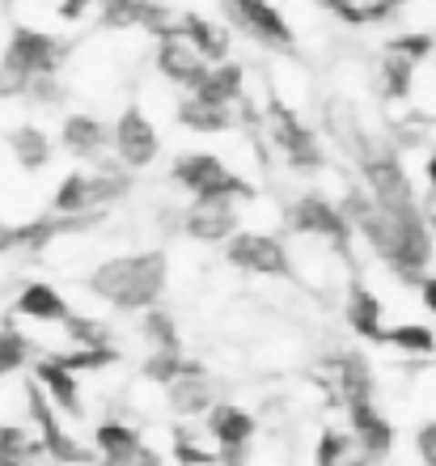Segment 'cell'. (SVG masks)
I'll return each mask as SVG.
<instances>
[{
	"instance_id": "41",
	"label": "cell",
	"mask_w": 436,
	"mask_h": 466,
	"mask_svg": "<svg viewBox=\"0 0 436 466\" xmlns=\"http://www.w3.org/2000/svg\"><path fill=\"white\" fill-rule=\"evenodd\" d=\"M250 454H255V445H238V450H217V462H220V466H250Z\"/></svg>"
},
{
	"instance_id": "5",
	"label": "cell",
	"mask_w": 436,
	"mask_h": 466,
	"mask_svg": "<svg viewBox=\"0 0 436 466\" xmlns=\"http://www.w3.org/2000/svg\"><path fill=\"white\" fill-rule=\"evenodd\" d=\"M279 221H284V233H289V238L322 242L343 258L351 255V238H356V229H351L348 217L340 212V199L322 196V191H301L297 199H289Z\"/></svg>"
},
{
	"instance_id": "29",
	"label": "cell",
	"mask_w": 436,
	"mask_h": 466,
	"mask_svg": "<svg viewBox=\"0 0 436 466\" xmlns=\"http://www.w3.org/2000/svg\"><path fill=\"white\" fill-rule=\"evenodd\" d=\"M140 335H145V344L153 352H182V331L170 309H161V306L145 309L140 314Z\"/></svg>"
},
{
	"instance_id": "23",
	"label": "cell",
	"mask_w": 436,
	"mask_h": 466,
	"mask_svg": "<svg viewBox=\"0 0 436 466\" xmlns=\"http://www.w3.org/2000/svg\"><path fill=\"white\" fill-rule=\"evenodd\" d=\"M195 98L212 102V106H238L246 102V68L238 60H225V64H212L204 76V86L195 89Z\"/></svg>"
},
{
	"instance_id": "31",
	"label": "cell",
	"mask_w": 436,
	"mask_h": 466,
	"mask_svg": "<svg viewBox=\"0 0 436 466\" xmlns=\"http://www.w3.org/2000/svg\"><path fill=\"white\" fill-rule=\"evenodd\" d=\"M51 360H60L68 373L86 378V373H102V369H115L123 360L119 348H60V352H47Z\"/></svg>"
},
{
	"instance_id": "1",
	"label": "cell",
	"mask_w": 436,
	"mask_h": 466,
	"mask_svg": "<svg viewBox=\"0 0 436 466\" xmlns=\"http://www.w3.org/2000/svg\"><path fill=\"white\" fill-rule=\"evenodd\" d=\"M81 284L89 297H97L102 306L119 309V314H145V309L161 306V297L170 289V255L161 246L119 250V255L97 258Z\"/></svg>"
},
{
	"instance_id": "3",
	"label": "cell",
	"mask_w": 436,
	"mask_h": 466,
	"mask_svg": "<svg viewBox=\"0 0 436 466\" xmlns=\"http://www.w3.org/2000/svg\"><path fill=\"white\" fill-rule=\"evenodd\" d=\"M170 187H178L191 199H229V204H246L255 196V187L242 174H233L220 153L212 148H187L170 166Z\"/></svg>"
},
{
	"instance_id": "21",
	"label": "cell",
	"mask_w": 436,
	"mask_h": 466,
	"mask_svg": "<svg viewBox=\"0 0 436 466\" xmlns=\"http://www.w3.org/2000/svg\"><path fill=\"white\" fill-rule=\"evenodd\" d=\"M166 394V407H170L178 420H204L212 407L220 403L217 399V381H212V373L204 369H195V373H187V378H178Z\"/></svg>"
},
{
	"instance_id": "40",
	"label": "cell",
	"mask_w": 436,
	"mask_h": 466,
	"mask_svg": "<svg viewBox=\"0 0 436 466\" xmlns=\"http://www.w3.org/2000/svg\"><path fill=\"white\" fill-rule=\"evenodd\" d=\"M415 458L420 466H436V416L415 429Z\"/></svg>"
},
{
	"instance_id": "30",
	"label": "cell",
	"mask_w": 436,
	"mask_h": 466,
	"mask_svg": "<svg viewBox=\"0 0 436 466\" xmlns=\"http://www.w3.org/2000/svg\"><path fill=\"white\" fill-rule=\"evenodd\" d=\"M68 348H115V327L106 319H94V314H76L60 327Z\"/></svg>"
},
{
	"instance_id": "9",
	"label": "cell",
	"mask_w": 436,
	"mask_h": 466,
	"mask_svg": "<svg viewBox=\"0 0 436 466\" xmlns=\"http://www.w3.org/2000/svg\"><path fill=\"white\" fill-rule=\"evenodd\" d=\"M110 153H115V161H119L123 170H132V174L148 170L161 157V132L140 102H132V106H123L115 115V123H110Z\"/></svg>"
},
{
	"instance_id": "18",
	"label": "cell",
	"mask_w": 436,
	"mask_h": 466,
	"mask_svg": "<svg viewBox=\"0 0 436 466\" xmlns=\"http://www.w3.org/2000/svg\"><path fill=\"white\" fill-rule=\"evenodd\" d=\"M343 322L351 327V335H360L369 344H381L390 331L386 306H381V297H377L364 280L348 284V293H343Z\"/></svg>"
},
{
	"instance_id": "38",
	"label": "cell",
	"mask_w": 436,
	"mask_h": 466,
	"mask_svg": "<svg viewBox=\"0 0 436 466\" xmlns=\"http://www.w3.org/2000/svg\"><path fill=\"white\" fill-rule=\"evenodd\" d=\"M97 0H56V22L76 25V22H94Z\"/></svg>"
},
{
	"instance_id": "14",
	"label": "cell",
	"mask_w": 436,
	"mask_h": 466,
	"mask_svg": "<svg viewBox=\"0 0 436 466\" xmlns=\"http://www.w3.org/2000/svg\"><path fill=\"white\" fill-rule=\"evenodd\" d=\"M5 153H9L13 170L43 174L51 166V157H56V136L38 119H17L13 127H5Z\"/></svg>"
},
{
	"instance_id": "47",
	"label": "cell",
	"mask_w": 436,
	"mask_h": 466,
	"mask_svg": "<svg viewBox=\"0 0 436 466\" xmlns=\"http://www.w3.org/2000/svg\"><path fill=\"white\" fill-rule=\"evenodd\" d=\"M0 5H5V9H9V5H13V0H0Z\"/></svg>"
},
{
	"instance_id": "16",
	"label": "cell",
	"mask_w": 436,
	"mask_h": 466,
	"mask_svg": "<svg viewBox=\"0 0 436 466\" xmlns=\"http://www.w3.org/2000/svg\"><path fill=\"white\" fill-rule=\"evenodd\" d=\"M13 314L35 322V327H64V322L73 319V306H68V297L51 280H25L13 293Z\"/></svg>"
},
{
	"instance_id": "27",
	"label": "cell",
	"mask_w": 436,
	"mask_h": 466,
	"mask_svg": "<svg viewBox=\"0 0 436 466\" xmlns=\"http://www.w3.org/2000/svg\"><path fill=\"white\" fill-rule=\"evenodd\" d=\"M415 68L420 64H411L407 56H394V51H386L381 60H377V89H381V98L386 102H407L415 94Z\"/></svg>"
},
{
	"instance_id": "4",
	"label": "cell",
	"mask_w": 436,
	"mask_h": 466,
	"mask_svg": "<svg viewBox=\"0 0 436 466\" xmlns=\"http://www.w3.org/2000/svg\"><path fill=\"white\" fill-rule=\"evenodd\" d=\"M22 399H25V429L35 432L38 454L51 458L56 466H94L97 462L94 445H81L73 437V429H64V416L51 407L47 390L35 378H25Z\"/></svg>"
},
{
	"instance_id": "26",
	"label": "cell",
	"mask_w": 436,
	"mask_h": 466,
	"mask_svg": "<svg viewBox=\"0 0 436 466\" xmlns=\"http://www.w3.org/2000/svg\"><path fill=\"white\" fill-rule=\"evenodd\" d=\"M35 352H38V344L17 327V322L0 319V386L9 378H17L22 369L35 365Z\"/></svg>"
},
{
	"instance_id": "19",
	"label": "cell",
	"mask_w": 436,
	"mask_h": 466,
	"mask_svg": "<svg viewBox=\"0 0 436 466\" xmlns=\"http://www.w3.org/2000/svg\"><path fill=\"white\" fill-rule=\"evenodd\" d=\"M178 35L191 43L208 64H225L233 60V30L229 22H217L199 9H182V22H178Z\"/></svg>"
},
{
	"instance_id": "45",
	"label": "cell",
	"mask_w": 436,
	"mask_h": 466,
	"mask_svg": "<svg viewBox=\"0 0 436 466\" xmlns=\"http://www.w3.org/2000/svg\"><path fill=\"white\" fill-rule=\"evenodd\" d=\"M348 466H373V462H364V458H356V462H348Z\"/></svg>"
},
{
	"instance_id": "37",
	"label": "cell",
	"mask_w": 436,
	"mask_h": 466,
	"mask_svg": "<svg viewBox=\"0 0 436 466\" xmlns=\"http://www.w3.org/2000/svg\"><path fill=\"white\" fill-rule=\"evenodd\" d=\"M22 102L25 106H35V111H60L64 102H68V89H64L60 76H38Z\"/></svg>"
},
{
	"instance_id": "36",
	"label": "cell",
	"mask_w": 436,
	"mask_h": 466,
	"mask_svg": "<svg viewBox=\"0 0 436 466\" xmlns=\"http://www.w3.org/2000/svg\"><path fill=\"white\" fill-rule=\"evenodd\" d=\"M386 51H394V56H407L411 64H424L428 56L436 51V35H428V30H407V35H394V38H390Z\"/></svg>"
},
{
	"instance_id": "22",
	"label": "cell",
	"mask_w": 436,
	"mask_h": 466,
	"mask_svg": "<svg viewBox=\"0 0 436 466\" xmlns=\"http://www.w3.org/2000/svg\"><path fill=\"white\" fill-rule=\"evenodd\" d=\"M170 115L182 132H191V136H229L238 127V115L229 106H212V102L195 98V94H182L170 106Z\"/></svg>"
},
{
	"instance_id": "11",
	"label": "cell",
	"mask_w": 436,
	"mask_h": 466,
	"mask_svg": "<svg viewBox=\"0 0 436 466\" xmlns=\"http://www.w3.org/2000/svg\"><path fill=\"white\" fill-rule=\"evenodd\" d=\"M153 68H157L161 81H166V86H174L178 94H195V89L204 86V76H208V68H212V64H208L182 35H174V38L153 43Z\"/></svg>"
},
{
	"instance_id": "44",
	"label": "cell",
	"mask_w": 436,
	"mask_h": 466,
	"mask_svg": "<svg viewBox=\"0 0 436 466\" xmlns=\"http://www.w3.org/2000/svg\"><path fill=\"white\" fill-rule=\"evenodd\" d=\"M424 183H428V191H436V148H428V157H424Z\"/></svg>"
},
{
	"instance_id": "10",
	"label": "cell",
	"mask_w": 436,
	"mask_h": 466,
	"mask_svg": "<svg viewBox=\"0 0 436 466\" xmlns=\"http://www.w3.org/2000/svg\"><path fill=\"white\" fill-rule=\"evenodd\" d=\"M327 369V390L335 394L340 407H356V403H377V373L373 360L360 348H335L322 356Z\"/></svg>"
},
{
	"instance_id": "24",
	"label": "cell",
	"mask_w": 436,
	"mask_h": 466,
	"mask_svg": "<svg viewBox=\"0 0 436 466\" xmlns=\"http://www.w3.org/2000/svg\"><path fill=\"white\" fill-rule=\"evenodd\" d=\"M51 212L56 217H76V212H106L97 208L94 196V174L89 170H68L51 191Z\"/></svg>"
},
{
	"instance_id": "6",
	"label": "cell",
	"mask_w": 436,
	"mask_h": 466,
	"mask_svg": "<svg viewBox=\"0 0 436 466\" xmlns=\"http://www.w3.org/2000/svg\"><path fill=\"white\" fill-rule=\"evenodd\" d=\"M263 132H267V140H271V148L284 157L289 170H297V174H322L327 170V148H322L318 132L301 119V115L292 111L289 102L276 98V94H271L267 106H263Z\"/></svg>"
},
{
	"instance_id": "43",
	"label": "cell",
	"mask_w": 436,
	"mask_h": 466,
	"mask_svg": "<svg viewBox=\"0 0 436 466\" xmlns=\"http://www.w3.org/2000/svg\"><path fill=\"white\" fill-rule=\"evenodd\" d=\"M420 212H424V221L432 225V233H436V191H428V196H420Z\"/></svg>"
},
{
	"instance_id": "7",
	"label": "cell",
	"mask_w": 436,
	"mask_h": 466,
	"mask_svg": "<svg viewBox=\"0 0 436 466\" xmlns=\"http://www.w3.org/2000/svg\"><path fill=\"white\" fill-rule=\"evenodd\" d=\"M225 268L242 271V276H259V280H297V258H292L289 242L279 233L267 229H238L225 242Z\"/></svg>"
},
{
	"instance_id": "20",
	"label": "cell",
	"mask_w": 436,
	"mask_h": 466,
	"mask_svg": "<svg viewBox=\"0 0 436 466\" xmlns=\"http://www.w3.org/2000/svg\"><path fill=\"white\" fill-rule=\"evenodd\" d=\"M204 437L217 450H238V445H255L259 420L255 411H246L242 403H217L204 416Z\"/></svg>"
},
{
	"instance_id": "12",
	"label": "cell",
	"mask_w": 436,
	"mask_h": 466,
	"mask_svg": "<svg viewBox=\"0 0 436 466\" xmlns=\"http://www.w3.org/2000/svg\"><path fill=\"white\" fill-rule=\"evenodd\" d=\"M242 229V212L229 199H191L182 208V233L199 246H225Z\"/></svg>"
},
{
	"instance_id": "35",
	"label": "cell",
	"mask_w": 436,
	"mask_h": 466,
	"mask_svg": "<svg viewBox=\"0 0 436 466\" xmlns=\"http://www.w3.org/2000/svg\"><path fill=\"white\" fill-rule=\"evenodd\" d=\"M428 127H432V119H424V115H399V119H390V127H386V145H394L399 153L424 148Z\"/></svg>"
},
{
	"instance_id": "13",
	"label": "cell",
	"mask_w": 436,
	"mask_h": 466,
	"mask_svg": "<svg viewBox=\"0 0 436 466\" xmlns=\"http://www.w3.org/2000/svg\"><path fill=\"white\" fill-rule=\"evenodd\" d=\"M343 420H348V432L351 441H356V454L364 462H386L394 454V441H399V432L390 424V416L381 411L377 403H356V407H343Z\"/></svg>"
},
{
	"instance_id": "46",
	"label": "cell",
	"mask_w": 436,
	"mask_h": 466,
	"mask_svg": "<svg viewBox=\"0 0 436 466\" xmlns=\"http://www.w3.org/2000/svg\"><path fill=\"white\" fill-rule=\"evenodd\" d=\"M0 466H22V462H0Z\"/></svg>"
},
{
	"instance_id": "33",
	"label": "cell",
	"mask_w": 436,
	"mask_h": 466,
	"mask_svg": "<svg viewBox=\"0 0 436 466\" xmlns=\"http://www.w3.org/2000/svg\"><path fill=\"white\" fill-rule=\"evenodd\" d=\"M381 344L394 348V352H402V356H432L436 352V331L424 327V322H394Z\"/></svg>"
},
{
	"instance_id": "32",
	"label": "cell",
	"mask_w": 436,
	"mask_h": 466,
	"mask_svg": "<svg viewBox=\"0 0 436 466\" xmlns=\"http://www.w3.org/2000/svg\"><path fill=\"white\" fill-rule=\"evenodd\" d=\"M351 450H356V441H351L348 429H335V424H322L314 437V450H309V462L314 466H348L351 462Z\"/></svg>"
},
{
	"instance_id": "8",
	"label": "cell",
	"mask_w": 436,
	"mask_h": 466,
	"mask_svg": "<svg viewBox=\"0 0 436 466\" xmlns=\"http://www.w3.org/2000/svg\"><path fill=\"white\" fill-rule=\"evenodd\" d=\"M220 13L229 22L233 35L250 38L255 47L271 56H292L297 51V30H292L289 13L276 0H220Z\"/></svg>"
},
{
	"instance_id": "15",
	"label": "cell",
	"mask_w": 436,
	"mask_h": 466,
	"mask_svg": "<svg viewBox=\"0 0 436 466\" xmlns=\"http://www.w3.org/2000/svg\"><path fill=\"white\" fill-rule=\"evenodd\" d=\"M56 145H60L64 153H73L76 161L97 166L102 153L110 148V123L102 119V115H94V111H68L60 119V136H56Z\"/></svg>"
},
{
	"instance_id": "39",
	"label": "cell",
	"mask_w": 436,
	"mask_h": 466,
	"mask_svg": "<svg viewBox=\"0 0 436 466\" xmlns=\"http://www.w3.org/2000/svg\"><path fill=\"white\" fill-rule=\"evenodd\" d=\"M94 466H166V458H161V450H153V445H140V450H132V454L123 458H97Z\"/></svg>"
},
{
	"instance_id": "28",
	"label": "cell",
	"mask_w": 436,
	"mask_h": 466,
	"mask_svg": "<svg viewBox=\"0 0 436 466\" xmlns=\"http://www.w3.org/2000/svg\"><path fill=\"white\" fill-rule=\"evenodd\" d=\"M195 369H204V360H191V356H182V352H148L140 360V378H145V386L170 390L174 381L195 373Z\"/></svg>"
},
{
	"instance_id": "42",
	"label": "cell",
	"mask_w": 436,
	"mask_h": 466,
	"mask_svg": "<svg viewBox=\"0 0 436 466\" xmlns=\"http://www.w3.org/2000/svg\"><path fill=\"white\" fill-rule=\"evenodd\" d=\"M415 293H420V306H424L428 314H436V276H424V280L415 284Z\"/></svg>"
},
{
	"instance_id": "2",
	"label": "cell",
	"mask_w": 436,
	"mask_h": 466,
	"mask_svg": "<svg viewBox=\"0 0 436 466\" xmlns=\"http://www.w3.org/2000/svg\"><path fill=\"white\" fill-rule=\"evenodd\" d=\"M73 60V43L38 25L13 22L5 51H0V102H22L38 76H60Z\"/></svg>"
},
{
	"instance_id": "25",
	"label": "cell",
	"mask_w": 436,
	"mask_h": 466,
	"mask_svg": "<svg viewBox=\"0 0 436 466\" xmlns=\"http://www.w3.org/2000/svg\"><path fill=\"white\" fill-rule=\"evenodd\" d=\"M97 458H123L145 445V432L136 429L132 420H119V416H106L94 424V437H89Z\"/></svg>"
},
{
	"instance_id": "17",
	"label": "cell",
	"mask_w": 436,
	"mask_h": 466,
	"mask_svg": "<svg viewBox=\"0 0 436 466\" xmlns=\"http://www.w3.org/2000/svg\"><path fill=\"white\" fill-rule=\"evenodd\" d=\"M30 378L47 390L51 407H56L64 420H81V416H86V390H81V378H76V373H68L60 360H51L47 352H38V360L30 365Z\"/></svg>"
},
{
	"instance_id": "34",
	"label": "cell",
	"mask_w": 436,
	"mask_h": 466,
	"mask_svg": "<svg viewBox=\"0 0 436 466\" xmlns=\"http://www.w3.org/2000/svg\"><path fill=\"white\" fill-rule=\"evenodd\" d=\"M38 458L35 432L17 420H0V462H30Z\"/></svg>"
}]
</instances>
